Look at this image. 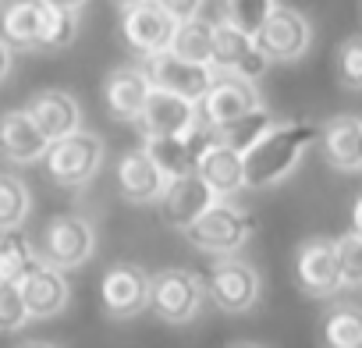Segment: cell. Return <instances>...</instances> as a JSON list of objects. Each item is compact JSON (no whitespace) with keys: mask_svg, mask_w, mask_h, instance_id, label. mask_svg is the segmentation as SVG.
<instances>
[{"mask_svg":"<svg viewBox=\"0 0 362 348\" xmlns=\"http://www.w3.org/2000/svg\"><path fill=\"white\" fill-rule=\"evenodd\" d=\"M214 142V128L210 124H196L192 132H181V135H153L142 139L146 153L167 170V178H177V174H189L199 167L203 149Z\"/></svg>","mask_w":362,"mask_h":348,"instance_id":"2e32d148","label":"cell"},{"mask_svg":"<svg viewBox=\"0 0 362 348\" xmlns=\"http://www.w3.org/2000/svg\"><path fill=\"white\" fill-rule=\"evenodd\" d=\"M256 43L270 57V64H295L313 47V25L298 8H288L277 0V8L263 22V29L256 33Z\"/></svg>","mask_w":362,"mask_h":348,"instance_id":"8992f818","label":"cell"},{"mask_svg":"<svg viewBox=\"0 0 362 348\" xmlns=\"http://www.w3.org/2000/svg\"><path fill=\"white\" fill-rule=\"evenodd\" d=\"M15 43L0 33V82H4L8 75H11V68H15V50H11Z\"/></svg>","mask_w":362,"mask_h":348,"instance_id":"d590c367","label":"cell"},{"mask_svg":"<svg viewBox=\"0 0 362 348\" xmlns=\"http://www.w3.org/2000/svg\"><path fill=\"white\" fill-rule=\"evenodd\" d=\"M323 160L337 170H362V117L337 114L320 128Z\"/></svg>","mask_w":362,"mask_h":348,"instance_id":"7402d4cb","label":"cell"},{"mask_svg":"<svg viewBox=\"0 0 362 348\" xmlns=\"http://www.w3.org/2000/svg\"><path fill=\"white\" fill-rule=\"evenodd\" d=\"M156 4H160L163 11H170V15L181 22V18H192V15H199L206 0H156Z\"/></svg>","mask_w":362,"mask_h":348,"instance_id":"e575fe53","label":"cell"},{"mask_svg":"<svg viewBox=\"0 0 362 348\" xmlns=\"http://www.w3.org/2000/svg\"><path fill=\"white\" fill-rule=\"evenodd\" d=\"M334 71H337L341 89H348V93H362V33H358V36H348V40L337 47Z\"/></svg>","mask_w":362,"mask_h":348,"instance_id":"1f68e13d","label":"cell"},{"mask_svg":"<svg viewBox=\"0 0 362 348\" xmlns=\"http://www.w3.org/2000/svg\"><path fill=\"white\" fill-rule=\"evenodd\" d=\"M22 295H25V306H29L33 320H50V316L64 313V306L71 298V284H68V277H64L61 267L40 260L22 277Z\"/></svg>","mask_w":362,"mask_h":348,"instance_id":"ffe728a7","label":"cell"},{"mask_svg":"<svg viewBox=\"0 0 362 348\" xmlns=\"http://www.w3.org/2000/svg\"><path fill=\"white\" fill-rule=\"evenodd\" d=\"M320 121L295 117V121H274L242 156H245V189L263 192L281 185L298 167L302 153L320 139Z\"/></svg>","mask_w":362,"mask_h":348,"instance_id":"6da1fadb","label":"cell"},{"mask_svg":"<svg viewBox=\"0 0 362 348\" xmlns=\"http://www.w3.org/2000/svg\"><path fill=\"white\" fill-rule=\"evenodd\" d=\"M96 253V228L78 217V214H61L43 228V242H40V256L61 270H75L82 263H89V256Z\"/></svg>","mask_w":362,"mask_h":348,"instance_id":"ba28073f","label":"cell"},{"mask_svg":"<svg viewBox=\"0 0 362 348\" xmlns=\"http://www.w3.org/2000/svg\"><path fill=\"white\" fill-rule=\"evenodd\" d=\"M153 295V274H146L139 263H114L100 277V302L103 313L114 320H132L149 309Z\"/></svg>","mask_w":362,"mask_h":348,"instance_id":"9c48e42d","label":"cell"},{"mask_svg":"<svg viewBox=\"0 0 362 348\" xmlns=\"http://www.w3.org/2000/svg\"><path fill=\"white\" fill-rule=\"evenodd\" d=\"M50 0H15L0 15V33H4L15 47H29V50H43L47 43V29H50Z\"/></svg>","mask_w":362,"mask_h":348,"instance_id":"44dd1931","label":"cell"},{"mask_svg":"<svg viewBox=\"0 0 362 348\" xmlns=\"http://www.w3.org/2000/svg\"><path fill=\"white\" fill-rule=\"evenodd\" d=\"M139 132L142 139H153V135H181V132H192L199 121V103L181 96V93H170V89H156L149 93L142 114H139Z\"/></svg>","mask_w":362,"mask_h":348,"instance_id":"5bb4252c","label":"cell"},{"mask_svg":"<svg viewBox=\"0 0 362 348\" xmlns=\"http://www.w3.org/2000/svg\"><path fill=\"white\" fill-rule=\"evenodd\" d=\"M206 295L221 313H249L259 302V270L235 253L217 256L206 277Z\"/></svg>","mask_w":362,"mask_h":348,"instance_id":"5b68a950","label":"cell"},{"mask_svg":"<svg viewBox=\"0 0 362 348\" xmlns=\"http://www.w3.org/2000/svg\"><path fill=\"white\" fill-rule=\"evenodd\" d=\"M75 36H78V11H68V8H57V4H54L43 50H64V47L75 43Z\"/></svg>","mask_w":362,"mask_h":348,"instance_id":"836d02e7","label":"cell"},{"mask_svg":"<svg viewBox=\"0 0 362 348\" xmlns=\"http://www.w3.org/2000/svg\"><path fill=\"white\" fill-rule=\"evenodd\" d=\"M337 256H341V274L344 288H362V235L348 231L337 238Z\"/></svg>","mask_w":362,"mask_h":348,"instance_id":"d6a6232c","label":"cell"},{"mask_svg":"<svg viewBox=\"0 0 362 348\" xmlns=\"http://www.w3.org/2000/svg\"><path fill=\"white\" fill-rule=\"evenodd\" d=\"M274 124V114L259 103L256 110H249V114H242L238 121H231V124H224V128H214V135L221 139V142H228V146H235V149H249L267 128Z\"/></svg>","mask_w":362,"mask_h":348,"instance_id":"f1b7e54d","label":"cell"},{"mask_svg":"<svg viewBox=\"0 0 362 348\" xmlns=\"http://www.w3.org/2000/svg\"><path fill=\"white\" fill-rule=\"evenodd\" d=\"M351 231H358V235H362V196L351 203Z\"/></svg>","mask_w":362,"mask_h":348,"instance_id":"8d00e7d4","label":"cell"},{"mask_svg":"<svg viewBox=\"0 0 362 348\" xmlns=\"http://www.w3.org/2000/svg\"><path fill=\"white\" fill-rule=\"evenodd\" d=\"M29 114H33L36 124L50 135V142L82 128V107H78V100H75L71 93H64V89H40V93L29 100Z\"/></svg>","mask_w":362,"mask_h":348,"instance_id":"cb8c5ba5","label":"cell"},{"mask_svg":"<svg viewBox=\"0 0 362 348\" xmlns=\"http://www.w3.org/2000/svg\"><path fill=\"white\" fill-rule=\"evenodd\" d=\"M196 170L210 182V189H214L217 196H235L238 189H245V156H242V149L221 142L217 135H214V142L203 149Z\"/></svg>","mask_w":362,"mask_h":348,"instance_id":"603a6c76","label":"cell"},{"mask_svg":"<svg viewBox=\"0 0 362 348\" xmlns=\"http://www.w3.org/2000/svg\"><path fill=\"white\" fill-rule=\"evenodd\" d=\"M167 170L146 153V146L139 149H128L121 160H117V189L128 203H160L163 192H167Z\"/></svg>","mask_w":362,"mask_h":348,"instance_id":"e0dca14e","label":"cell"},{"mask_svg":"<svg viewBox=\"0 0 362 348\" xmlns=\"http://www.w3.org/2000/svg\"><path fill=\"white\" fill-rule=\"evenodd\" d=\"M206 281L185 267H170V270H160L153 274V295H149V309L156 320L163 323H189L199 316L203 302H206Z\"/></svg>","mask_w":362,"mask_h":348,"instance_id":"277c9868","label":"cell"},{"mask_svg":"<svg viewBox=\"0 0 362 348\" xmlns=\"http://www.w3.org/2000/svg\"><path fill=\"white\" fill-rule=\"evenodd\" d=\"M221 196L210 189V182L203 178L199 170H189V174H177V178L167 182V192L160 199V217L167 228L185 235Z\"/></svg>","mask_w":362,"mask_h":348,"instance_id":"8fae6325","label":"cell"},{"mask_svg":"<svg viewBox=\"0 0 362 348\" xmlns=\"http://www.w3.org/2000/svg\"><path fill=\"white\" fill-rule=\"evenodd\" d=\"M174 33H177V18L163 11L156 0H142L135 8H124L121 15V36L139 57L167 50L174 43Z\"/></svg>","mask_w":362,"mask_h":348,"instance_id":"4fadbf2b","label":"cell"},{"mask_svg":"<svg viewBox=\"0 0 362 348\" xmlns=\"http://www.w3.org/2000/svg\"><path fill=\"white\" fill-rule=\"evenodd\" d=\"M256 217L249 210H242L238 203H231V196H221L189 231L185 238L199 249V253H210V256H228V253H238L252 235H256Z\"/></svg>","mask_w":362,"mask_h":348,"instance_id":"7a4b0ae2","label":"cell"},{"mask_svg":"<svg viewBox=\"0 0 362 348\" xmlns=\"http://www.w3.org/2000/svg\"><path fill=\"white\" fill-rule=\"evenodd\" d=\"M117 4H121V11H124V8H135V4H142V0H117Z\"/></svg>","mask_w":362,"mask_h":348,"instance_id":"f35d334b","label":"cell"},{"mask_svg":"<svg viewBox=\"0 0 362 348\" xmlns=\"http://www.w3.org/2000/svg\"><path fill=\"white\" fill-rule=\"evenodd\" d=\"M274 8H277V0H221V18L256 36Z\"/></svg>","mask_w":362,"mask_h":348,"instance_id":"f546056e","label":"cell"},{"mask_svg":"<svg viewBox=\"0 0 362 348\" xmlns=\"http://www.w3.org/2000/svg\"><path fill=\"white\" fill-rule=\"evenodd\" d=\"M214 36H217V22L199 18V15L181 18L170 50L189 61H199V64H214Z\"/></svg>","mask_w":362,"mask_h":348,"instance_id":"d4e9b609","label":"cell"},{"mask_svg":"<svg viewBox=\"0 0 362 348\" xmlns=\"http://www.w3.org/2000/svg\"><path fill=\"white\" fill-rule=\"evenodd\" d=\"M33 320L25 295H22V281H0V334H15Z\"/></svg>","mask_w":362,"mask_h":348,"instance_id":"4dcf8cb0","label":"cell"},{"mask_svg":"<svg viewBox=\"0 0 362 348\" xmlns=\"http://www.w3.org/2000/svg\"><path fill=\"white\" fill-rule=\"evenodd\" d=\"M50 149V135L36 124V117L25 110L0 114V156L11 163H36Z\"/></svg>","mask_w":362,"mask_h":348,"instance_id":"ac0fdd59","label":"cell"},{"mask_svg":"<svg viewBox=\"0 0 362 348\" xmlns=\"http://www.w3.org/2000/svg\"><path fill=\"white\" fill-rule=\"evenodd\" d=\"M256 107H259V89H256L252 79L231 75V71H217L214 86L199 100V121L210 124V128H224V124L238 121L242 114H249Z\"/></svg>","mask_w":362,"mask_h":348,"instance_id":"7c38bea8","label":"cell"},{"mask_svg":"<svg viewBox=\"0 0 362 348\" xmlns=\"http://www.w3.org/2000/svg\"><path fill=\"white\" fill-rule=\"evenodd\" d=\"M142 68H146V75H149V82H153L156 89L181 93V96H189V100H196V103L206 96V89H210L214 79H217V68H214V64L189 61V57L174 54L170 47L160 50V54L142 57Z\"/></svg>","mask_w":362,"mask_h":348,"instance_id":"30bf717a","label":"cell"},{"mask_svg":"<svg viewBox=\"0 0 362 348\" xmlns=\"http://www.w3.org/2000/svg\"><path fill=\"white\" fill-rule=\"evenodd\" d=\"M29 210H33L29 185L18 178V174H0V231L22 228Z\"/></svg>","mask_w":362,"mask_h":348,"instance_id":"83f0119b","label":"cell"},{"mask_svg":"<svg viewBox=\"0 0 362 348\" xmlns=\"http://www.w3.org/2000/svg\"><path fill=\"white\" fill-rule=\"evenodd\" d=\"M153 93V82L146 75L142 64H124L117 71L107 75L103 82V103H107V114L114 121H139L146 100Z\"/></svg>","mask_w":362,"mask_h":348,"instance_id":"d6986e66","label":"cell"},{"mask_svg":"<svg viewBox=\"0 0 362 348\" xmlns=\"http://www.w3.org/2000/svg\"><path fill=\"white\" fill-rule=\"evenodd\" d=\"M295 284L313 298H334L344 288L337 238H305L295 253Z\"/></svg>","mask_w":362,"mask_h":348,"instance_id":"52a82bcc","label":"cell"},{"mask_svg":"<svg viewBox=\"0 0 362 348\" xmlns=\"http://www.w3.org/2000/svg\"><path fill=\"white\" fill-rule=\"evenodd\" d=\"M43 167H47V178L61 189H82L96 178V170L103 167V139L93 135V132H71V135H61L50 142L47 156H43Z\"/></svg>","mask_w":362,"mask_h":348,"instance_id":"3957f363","label":"cell"},{"mask_svg":"<svg viewBox=\"0 0 362 348\" xmlns=\"http://www.w3.org/2000/svg\"><path fill=\"white\" fill-rule=\"evenodd\" d=\"M270 57L259 50L256 36L231 25V22H217V36H214V68L217 71H231V75H245V79H259L267 71Z\"/></svg>","mask_w":362,"mask_h":348,"instance_id":"9a60e30c","label":"cell"},{"mask_svg":"<svg viewBox=\"0 0 362 348\" xmlns=\"http://www.w3.org/2000/svg\"><path fill=\"white\" fill-rule=\"evenodd\" d=\"M50 4H57V8H68V11H78L86 0H50Z\"/></svg>","mask_w":362,"mask_h":348,"instance_id":"74e56055","label":"cell"},{"mask_svg":"<svg viewBox=\"0 0 362 348\" xmlns=\"http://www.w3.org/2000/svg\"><path fill=\"white\" fill-rule=\"evenodd\" d=\"M43 256L33 249V242L11 228V231H0V281H22Z\"/></svg>","mask_w":362,"mask_h":348,"instance_id":"484cf974","label":"cell"},{"mask_svg":"<svg viewBox=\"0 0 362 348\" xmlns=\"http://www.w3.org/2000/svg\"><path fill=\"white\" fill-rule=\"evenodd\" d=\"M323 341L330 348H362V309L358 306H334L323 316Z\"/></svg>","mask_w":362,"mask_h":348,"instance_id":"4316f807","label":"cell"}]
</instances>
